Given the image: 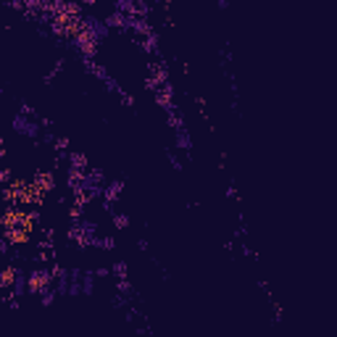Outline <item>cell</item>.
<instances>
[{
	"instance_id": "cell-7",
	"label": "cell",
	"mask_w": 337,
	"mask_h": 337,
	"mask_svg": "<svg viewBox=\"0 0 337 337\" xmlns=\"http://www.w3.org/2000/svg\"><path fill=\"white\" fill-rule=\"evenodd\" d=\"M56 298H58V293H56V285H50V287H45L42 293H40V303L45 305V308H50V305L56 303Z\"/></svg>"
},
{
	"instance_id": "cell-11",
	"label": "cell",
	"mask_w": 337,
	"mask_h": 337,
	"mask_svg": "<svg viewBox=\"0 0 337 337\" xmlns=\"http://www.w3.org/2000/svg\"><path fill=\"white\" fill-rule=\"evenodd\" d=\"M137 248H140V250H145V253H148V240H145V237H140V240H137Z\"/></svg>"
},
{
	"instance_id": "cell-5",
	"label": "cell",
	"mask_w": 337,
	"mask_h": 337,
	"mask_svg": "<svg viewBox=\"0 0 337 337\" xmlns=\"http://www.w3.org/2000/svg\"><path fill=\"white\" fill-rule=\"evenodd\" d=\"M82 295H95V274L93 271H82Z\"/></svg>"
},
{
	"instance_id": "cell-2",
	"label": "cell",
	"mask_w": 337,
	"mask_h": 337,
	"mask_svg": "<svg viewBox=\"0 0 337 337\" xmlns=\"http://www.w3.org/2000/svg\"><path fill=\"white\" fill-rule=\"evenodd\" d=\"M53 282H56V279H53V271L45 269V266H42V269H34V271L27 274V290H29L32 295H40L45 287L53 285Z\"/></svg>"
},
{
	"instance_id": "cell-8",
	"label": "cell",
	"mask_w": 337,
	"mask_h": 337,
	"mask_svg": "<svg viewBox=\"0 0 337 337\" xmlns=\"http://www.w3.org/2000/svg\"><path fill=\"white\" fill-rule=\"evenodd\" d=\"M111 274L113 277H119V279H127V264L124 261H116L111 266Z\"/></svg>"
},
{
	"instance_id": "cell-6",
	"label": "cell",
	"mask_w": 337,
	"mask_h": 337,
	"mask_svg": "<svg viewBox=\"0 0 337 337\" xmlns=\"http://www.w3.org/2000/svg\"><path fill=\"white\" fill-rule=\"evenodd\" d=\"M111 219H113V227H116V229H129V224H132L129 216H127V211H116V208H113L111 211Z\"/></svg>"
},
{
	"instance_id": "cell-1",
	"label": "cell",
	"mask_w": 337,
	"mask_h": 337,
	"mask_svg": "<svg viewBox=\"0 0 337 337\" xmlns=\"http://www.w3.org/2000/svg\"><path fill=\"white\" fill-rule=\"evenodd\" d=\"M11 129H13L16 135L27 137V140H40V135H42V124H40V121H34V119L29 116V113H24V111L13 113Z\"/></svg>"
},
{
	"instance_id": "cell-3",
	"label": "cell",
	"mask_w": 337,
	"mask_h": 337,
	"mask_svg": "<svg viewBox=\"0 0 337 337\" xmlns=\"http://www.w3.org/2000/svg\"><path fill=\"white\" fill-rule=\"evenodd\" d=\"M32 185L40 190V195H45V193H53V190L58 187V179H56V174H53L50 168H42V171L34 174Z\"/></svg>"
},
{
	"instance_id": "cell-12",
	"label": "cell",
	"mask_w": 337,
	"mask_h": 337,
	"mask_svg": "<svg viewBox=\"0 0 337 337\" xmlns=\"http://www.w3.org/2000/svg\"><path fill=\"white\" fill-rule=\"evenodd\" d=\"M229 8V0H219V11H227Z\"/></svg>"
},
{
	"instance_id": "cell-10",
	"label": "cell",
	"mask_w": 337,
	"mask_h": 337,
	"mask_svg": "<svg viewBox=\"0 0 337 337\" xmlns=\"http://www.w3.org/2000/svg\"><path fill=\"white\" fill-rule=\"evenodd\" d=\"M11 248H13V245L8 242V237H0V256H8V253H11Z\"/></svg>"
},
{
	"instance_id": "cell-4",
	"label": "cell",
	"mask_w": 337,
	"mask_h": 337,
	"mask_svg": "<svg viewBox=\"0 0 337 337\" xmlns=\"http://www.w3.org/2000/svg\"><path fill=\"white\" fill-rule=\"evenodd\" d=\"M174 145H177L179 150H185V153H190V148H193V137H190V132H187L185 124H177V127H174Z\"/></svg>"
},
{
	"instance_id": "cell-9",
	"label": "cell",
	"mask_w": 337,
	"mask_h": 337,
	"mask_svg": "<svg viewBox=\"0 0 337 337\" xmlns=\"http://www.w3.org/2000/svg\"><path fill=\"white\" fill-rule=\"evenodd\" d=\"M166 158H168V164H171L174 168H177V171H182V168H185V166H182V161H179L177 156H174L171 150H166Z\"/></svg>"
}]
</instances>
